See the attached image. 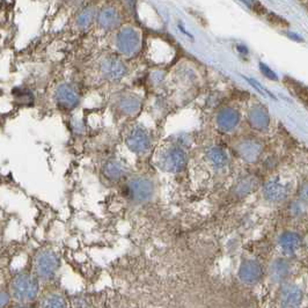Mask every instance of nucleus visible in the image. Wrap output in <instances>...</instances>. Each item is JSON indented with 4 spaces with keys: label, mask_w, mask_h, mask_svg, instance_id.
Masks as SVG:
<instances>
[{
    "label": "nucleus",
    "mask_w": 308,
    "mask_h": 308,
    "mask_svg": "<svg viewBox=\"0 0 308 308\" xmlns=\"http://www.w3.org/2000/svg\"><path fill=\"white\" fill-rule=\"evenodd\" d=\"M12 293L18 301H32L38 293V283L29 275H20L13 280Z\"/></svg>",
    "instance_id": "f257e3e1"
},
{
    "label": "nucleus",
    "mask_w": 308,
    "mask_h": 308,
    "mask_svg": "<svg viewBox=\"0 0 308 308\" xmlns=\"http://www.w3.org/2000/svg\"><path fill=\"white\" fill-rule=\"evenodd\" d=\"M116 45L119 53L125 56H135L140 49L139 34L134 28L126 27L118 33Z\"/></svg>",
    "instance_id": "f03ea898"
},
{
    "label": "nucleus",
    "mask_w": 308,
    "mask_h": 308,
    "mask_svg": "<svg viewBox=\"0 0 308 308\" xmlns=\"http://www.w3.org/2000/svg\"><path fill=\"white\" fill-rule=\"evenodd\" d=\"M161 164L168 172H181L187 164L186 153L178 146H172L162 154Z\"/></svg>",
    "instance_id": "7ed1b4c3"
},
{
    "label": "nucleus",
    "mask_w": 308,
    "mask_h": 308,
    "mask_svg": "<svg viewBox=\"0 0 308 308\" xmlns=\"http://www.w3.org/2000/svg\"><path fill=\"white\" fill-rule=\"evenodd\" d=\"M127 191L136 202H146L153 196L154 187L148 178L136 177L127 185Z\"/></svg>",
    "instance_id": "20e7f679"
},
{
    "label": "nucleus",
    "mask_w": 308,
    "mask_h": 308,
    "mask_svg": "<svg viewBox=\"0 0 308 308\" xmlns=\"http://www.w3.org/2000/svg\"><path fill=\"white\" fill-rule=\"evenodd\" d=\"M58 267L59 260L51 251H44V253L37 256L35 270L37 275L41 278H43V279H49V278L53 277Z\"/></svg>",
    "instance_id": "39448f33"
},
{
    "label": "nucleus",
    "mask_w": 308,
    "mask_h": 308,
    "mask_svg": "<svg viewBox=\"0 0 308 308\" xmlns=\"http://www.w3.org/2000/svg\"><path fill=\"white\" fill-rule=\"evenodd\" d=\"M126 144L132 152L135 153H145L149 148L151 139L147 131L142 126H136L127 135Z\"/></svg>",
    "instance_id": "423d86ee"
},
{
    "label": "nucleus",
    "mask_w": 308,
    "mask_h": 308,
    "mask_svg": "<svg viewBox=\"0 0 308 308\" xmlns=\"http://www.w3.org/2000/svg\"><path fill=\"white\" fill-rule=\"evenodd\" d=\"M102 73L110 80L122 79L126 73V67L119 59L115 57L106 58L101 64Z\"/></svg>",
    "instance_id": "0eeeda50"
},
{
    "label": "nucleus",
    "mask_w": 308,
    "mask_h": 308,
    "mask_svg": "<svg viewBox=\"0 0 308 308\" xmlns=\"http://www.w3.org/2000/svg\"><path fill=\"white\" fill-rule=\"evenodd\" d=\"M56 100L59 106L72 109L79 104V94L70 85H61L56 91Z\"/></svg>",
    "instance_id": "6e6552de"
},
{
    "label": "nucleus",
    "mask_w": 308,
    "mask_h": 308,
    "mask_svg": "<svg viewBox=\"0 0 308 308\" xmlns=\"http://www.w3.org/2000/svg\"><path fill=\"white\" fill-rule=\"evenodd\" d=\"M239 121H240V115L237 110L232 108L222 109L217 117L218 126L225 132L232 131L234 127H237Z\"/></svg>",
    "instance_id": "1a4fd4ad"
},
{
    "label": "nucleus",
    "mask_w": 308,
    "mask_h": 308,
    "mask_svg": "<svg viewBox=\"0 0 308 308\" xmlns=\"http://www.w3.org/2000/svg\"><path fill=\"white\" fill-rule=\"evenodd\" d=\"M239 276L245 283H255L262 277V268L258 262L248 261V262H245L241 265Z\"/></svg>",
    "instance_id": "9d476101"
},
{
    "label": "nucleus",
    "mask_w": 308,
    "mask_h": 308,
    "mask_svg": "<svg viewBox=\"0 0 308 308\" xmlns=\"http://www.w3.org/2000/svg\"><path fill=\"white\" fill-rule=\"evenodd\" d=\"M250 125L258 130H265L270 124V117L263 107L256 106L249 113Z\"/></svg>",
    "instance_id": "9b49d317"
},
{
    "label": "nucleus",
    "mask_w": 308,
    "mask_h": 308,
    "mask_svg": "<svg viewBox=\"0 0 308 308\" xmlns=\"http://www.w3.org/2000/svg\"><path fill=\"white\" fill-rule=\"evenodd\" d=\"M264 196L267 199L272 200V202H279L283 200L288 196V190L277 182H270L264 187Z\"/></svg>",
    "instance_id": "f8f14e48"
},
{
    "label": "nucleus",
    "mask_w": 308,
    "mask_h": 308,
    "mask_svg": "<svg viewBox=\"0 0 308 308\" xmlns=\"http://www.w3.org/2000/svg\"><path fill=\"white\" fill-rule=\"evenodd\" d=\"M97 21L102 28L111 29L119 23V15L114 8H105L100 12Z\"/></svg>",
    "instance_id": "ddd939ff"
},
{
    "label": "nucleus",
    "mask_w": 308,
    "mask_h": 308,
    "mask_svg": "<svg viewBox=\"0 0 308 308\" xmlns=\"http://www.w3.org/2000/svg\"><path fill=\"white\" fill-rule=\"evenodd\" d=\"M301 297L302 293L300 289L294 285H286L281 291V299H283V302H285L286 305H298L301 300Z\"/></svg>",
    "instance_id": "4468645a"
},
{
    "label": "nucleus",
    "mask_w": 308,
    "mask_h": 308,
    "mask_svg": "<svg viewBox=\"0 0 308 308\" xmlns=\"http://www.w3.org/2000/svg\"><path fill=\"white\" fill-rule=\"evenodd\" d=\"M140 101L138 97L132 96V95H126L123 96L121 100L118 102V107L119 110L122 111V113L126 114V115H134L136 114L137 111L140 109Z\"/></svg>",
    "instance_id": "2eb2a0df"
},
{
    "label": "nucleus",
    "mask_w": 308,
    "mask_h": 308,
    "mask_svg": "<svg viewBox=\"0 0 308 308\" xmlns=\"http://www.w3.org/2000/svg\"><path fill=\"white\" fill-rule=\"evenodd\" d=\"M104 172L107 177H109L111 179H118L124 176V174L126 172V168L121 161L111 160L105 165Z\"/></svg>",
    "instance_id": "dca6fc26"
},
{
    "label": "nucleus",
    "mask_w": 308,
    "mask_h": 308,
    "mask_svg": "<svg viewBox=\"0 0 308 308\" xmlns=\"http://www.w3.org/2000/svg\"><path fill=\"white\" fill-rule=\"evenodd\" d=\"M261 145L255 142H246L240 146V154L248 162H254L261 154Z\"/></svg>",
    "instance_id": "f3484780"
},
{
    "label": "nucleus",
    "mask_w": 308,
    "mask_h": 308,
    "mask_svg": "<svg viewBox=\"0 0 308 308\" xmlns=\"http://www.w3.org/2000/svg\"><path fill=\"white\" fill-rule=\"evenodd\" d=\"M207 156L209 158V160L217 167H224L228 161L227 154L225 153L224 149H221L220 147H217V146L210 147L208 149Z\"/></svg>",
    "instance_id": "a211bd4d"
},
{
    "label": "nucleus",
    "mask_w": 308,
    "mask_h": 308,
    "mask_svg": "<svg viewBox=\"0 0 308 308\" xmlns=\"http://www.w3.org/2000/svg\"><path fill=\"white\" fill-rule=\"evenodd\" d=\"M300 239L294 233H285L280 238V246L288 253H293L300 246Z\"/></svg>",
    "instance_id": "6ab92c4d"
},
{
    "label": "nucleus",
    "mask_w": 308,
    "mask_h": 308,
    "mask_svg": "<svg viewBox=\"0 0 308 308\" xmlns=\"http://www.w3.org/2000/svg\"><path fill=\"white\" fill-rule=\"evenodd\" d=\"M288 265L285 264L283 261H278L275 264L272 265V270H271V275L275 279L279 280L281 278H284L286 275H288Z\"/></svg>",
    "instance_id": "aec40b11"
},
{
    "label": "nucleus",
    "mask_w": 308,
    "mask_h": 308,
    "mask_svg": "<svg viewBox=\"0 0 308 308\" xmlns=\"http://www.w3.org/2000/svg\"><path fill=\"white\" fill-rule=\"evenodd\" d=\"M44 307H64L65 306V300L58 294H51L48 298L44 299Z\"/></svg>",
    "instance_id": "412c9836"
},
{
    "label": "nucleus",
    "mask_w": 308,
    "mask_h": 308,
    "mask_svg": "<svg viewBox=\"0 0 308 308\" xmlns=\"http://www.w3.org/2000/svg\"><path fill=\"white\" fill-rule=\"evenodd\" d=\"M92 19H93V12L89 10H86L84 11L81 14L78 16V20H76V23H78V25L80 28H87L89 24H91L92 22Z\"/></svg>",
    "instance_id": "4be33fe9"
},
{
    "label": "nucleus",
    "mask_w": 308,
    "mask_h": 308,
    "mask_svg": "<svg viewBox=\"0 0 308 308\" xmlns=\"http://www.w3.org/2000/svg\"><path fill=\"white\" fill-rule=\"evenodd\" d=\"M260 68L261 71H262V73L267 76V78L269 79H272V80H277V75L275 72H273L270 67H268L265 64L263 63H260Z\"/></svg>",
    "instance_id": "5701e85b"
},
{
    "label": "nucleus",
    "mask_w": 308,
    "mask_h": 308,
    "mask_svg": "<svg viewBox=\"0 0 308 308\" xmlns=\"http://www.w3.org/2000/svg\"><path fill=\"white\" fill-rule=\"evenodd\" d=\"M243 4H246L248 7H250L253 11H258V7H262L256 0H240Z\"/></svg>",
    "instance_id": "b1692460"
},
{
    "label": "nucleus",
    "mask_w": 308,
    "mask_h": 308,
    "mask_svg": "<svg viewBox=\"0 0 308 308\" xmlns=\"http://www.w3.org/2000/svg\"><path fill=\"white\" fill-rule=\"evenodd\" d=\"M300 197H301L303 200H306V202H308V185H306L305 187H302V188H301V190H300Z\"/></svg>",
    "instance_id": "393cba45"
},
{
    "label": "nucleus",
    "mask_w": 308,
    "mask_h": 308,
    "mask_svg": "<svg viewBox=\"0 0 308 308\" xmlns=\"http://www.w3.org/2000/svg\"><path fill=\"white\" fill-rule=\"evenodd\" d=\"M178 28H179V31H181V32H182L183 34H187V35H188V36H189V37H192V36H191V34H189V33H188L187 31H185V29H183V27H182V25H178Z\"/></svg>",
    "instance_id": "a878e982"
}]
</instances>
